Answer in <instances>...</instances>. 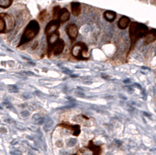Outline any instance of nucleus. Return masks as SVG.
Here are the masks:
<instances>
[{
	"mask_svg": "<svg viewBox=\"0 0 156 155\" xmlns=\"http://www.w3.org/2000/svg\"><path fill=\"white\" fill-rule=\"evenodd\" d=\"M45 15H46V10H45V9H44V10H42L41 12H40V14H39V16H38L40 20L43 21L44 19V17H45Z\"/></svg>",
	"mask_w": 156,
	"mask_h": 155,
	"instance_id": "a211bd4d",
	"label": "nucleus"
},
{
	"mask_svg": "<svg viewBox=\"0 0 156 155\" xmlns=\"http://www.w3.org/2000/svg\"><path fill=\"white\" fill-rule=\"evenodd\" d=\"M23 73L25 74V75H27V76H34V74L33 73V72H28V71H27V72H26V71H25V72H23Z\"/></svg>",
	"mask_w": 156,
	"mask_h": 155,
	"instance_id": "5701e85b",
	"label": "nucleus"
},
{
	"mask_svg": "<svg viewBox=\"0 0 156 155\" xmlns=\"http://www.w3.org/2000/svg\"><path fill=\"white\" fill-rule=\"evenodd\" d=\"M103 16L108 22H113L115 20V17H116V13L113 11L107 10L104 12Z\"/></svg>",
	"mask_w": 156,
	"mask_h": 155,
	"instance_id": "ddd939ff",
	"label": "nucleus"
},
{
	"mask_svg": "<svg viewBox=\"0 0 156 155\" xmlns=\"http://www.w3.org/2000/svg\"><path fill=\"white\" fill-rule=\"evenodd\" d=\"M72 55L78 59H87L89 57L87 47L82 42L76 43L72 49Z\"/></svg>",
	"mask_w": 156,
	"mask_h": 155,
	"instance_id": "20e7f679",
	"label": "nucleus"
},
{
	"mask_svg": "<svg viewBox=\"0 0 156 155\" xmlns=\"http://www.w3.org/2000/svg\"><path fill=\"white\" fill-rule=\"evenodd\" d=\"M129 81H130V80H129V79H125V80H123V83H127V84H128V83H130V82H129Z\"/></svg>",
	"mask_w": 156,
	"mask_h": 155,
	"instance_id": "393cba45",
	"label": "nucleus"
},
{
	"mask_svg": "<svg viewBox=\"0 0 156 155\" xmlns=\"http://www.w3.org/2000/svg\"><path fill=\"white\" fill-rule=\"evenodd\" d=\"M40 118V115H39L38 114H34V115H33V118H32V119H33V121H34V122H37V120H38V118Z\"/></svg>",
	"mask_w": 156,
	"mask_h": 155,
	"instance_id": "4be33fe9",
	"label": "nucleus"
},
{
	"mask_svg": "<svg viewBox=\"0 0 156 155\" xmlns=\"http://www.w3.org/2000/svg\"><path fill=\"white\" fill-rule=\"evenodd\" d=\"M81 11V7H80V4L79 2H73L71 3V12L72 14L74 16H79Z\"/></svg>",
	"mask_w": 156,
	"mask_h": 155,
	"instance_id": "f8f14e48",
	"label": "nucleus"
},
{
	"mask_svg": "<svg viewBox=\"0 0 156 155\" xmlns=\"http://www.w3.org/2000/svg\"><path fill=\"white\" fill-rule=\"evenodd\" d=\"M71 77H77V75H71Z\"/></svg>",
	"mask_w": 156,
	"mask_h": 155,
	"instance_id": "bb28decb",
	"label": "nucleus"
},
{
	"mask_svg": "<svg viewBox=\"0 0 156 155\" xmlns=\"http://www.w3.org/2000/svg\"><path fill=\"white\" fill-rule=\"evenodd\" d=\"M60 10L61 9L58 5H56L53 8V10H52V18H53V19H58Z\"/></svg>",
	"mask_w": 156,
	"mask_h": 155,
	"instance_id": "dca6fc26",
	"label": "nucleus"
},
{
	"mask_svg": "<svg viewBox=\"0 0 156 155\" xmlns=\"http://www.w3.org/2000/svg\"><path fill=\"white\" fill-rule=\"evenodd\" d=\"M39 30H40V26H39L38 23L36 20H31L24 30L19 46L32 40L38 33Z\"/></svg>",
	"mask_w": 156,
	"mask_h": 155,
	"instance_id": "f03ea898",
	"label": "nucleus"
},
{
	"mask_svg": "<svg viewBox=\"0 0 156 155\" xmlns=\"http://www.w3.org/2000/svg\"><path fill=\"white\" fill-rule=\"evenodd\" d=\"M37 46V41H35V43H34V47H32V49H34V48H35Z\"/></svg>",
	"mask_w": 156,
	"mask_h": 155,
	"instance_id": "a878e982",
	"label": "nucleus"
},
{
	"mask_svg": "<svg viewBox=\"0 0 156 155\" xmlns=\"http://www.w3.org/2000/svg\"><path fill=\"white\" fill-rule=\"evenodd\" d=\"M156 40V29H151L144 37V44H148Z\"/></svg>",
	"mask_w": 156,
	"mask_h": 155,
	"instance_id": "1a4fd4ad",
	"label": "nucleus"
},
{
	"mask_svg": "<svg viewBox=\"0 0 156 155\" xmlns=\"http://www.w3.org/2000/svg\"><path fill=\"white\" fill-rule=\"evenodd\" d=\"M12 0H0V8L7 9L12 5Z\"/></svg>",
	"mask_w": 156,
	"mask_h": 155,
	"instance_id": "2eb2a0df",
	"label": "nucleus"
},
{
	"mask_svg": "<svg viewBox=\"0 0 156 155\" xmlns=\"http://www.w3.org/2000/svg\"><path fill=\"white\" fill-rule=\"evenodd\" d=\"M15 22L10 15L7 13H0V33L9 32L13 28Z\"/></svg>",
	"mask_w": 156,
	"mask_h": 155,
	"instance_id": "7ed1b4c3",
	"label": "nucleus"
},
{
	"mask_svg": "<svg viewBox=\"0 0 156 155\" xmlns=\"http://www.w3.org/2000/svg\"><path fill=\"white\" fill-rule=\"evenodd\" d=\"M62 72H63L64 73H69V74H70L71 72H72V71H70V70H68L67 69H64L63 70H62Z\"/></svg>",
	"mask_w": 156,
	"mask_h": 155,
	"instance_id": "b1692460",
	"label": "nucleus"
},
{
	"mask_svg": "<svg viewBox=\"0 0 156 155\" xmlns=\"http://www.w3.org/2000/svg\"><path fill=\"white\" fill-rule=\"evenodd\" d=\"M59 25H60V22L58 21V19H52L51 21H50L47 24L45 30H44L46 36H49L57 32V30L59 27Z\"/></svg>",
	"mask_w": 156,
	"mask_h": 155,
	"instance_id": "423d86ee",
	"label": "nucleus"
},
{
	"mask_svg": "<svg viewBox=\"0 0 156 155\" xmlns=\"http://www.w3.org/2000/svg\"><path fill=\"white\" fill-rule=\"evenodd\" d=\"M61 126H63V127H66L67 129H71L72 132H73V134L74 136H78L79 134H80V125H60Z\"/></svg>",
	"mask_w": 156,
	"mask_h": 155,
	"instance_id": "4468645a",
	"label": "nucleus"
},
{
	"mask_svg": "<svg viewBox=\"0 0 156 155\" xmlns=\"http://www.w3.org/2000/svg\"><path fill=\"white\" fill-rule=\"evenodd\" d=\"M44 121H45V119L44 118H39L38 120L36 122V123L38 124V125H42L44 122Z\"/></svg>",
	"mask_w": 156,
	"mask_h": 155,
	"instance_id": "6ab92c4d",
	"label": "nucleus"
},
{
	"mask_svg": "<svg viewBox=\"0 0 156 155\" xmlns=\"http://www.w3.org/2000/svg\"><path fill=\"white\" fill-rule=\"evenodd\" d=\"M23 117H27L29 116V114H30V112L28 111H23L20 114Z\"/></svg>",
	"mask_w": 156,
	"mask_h": 155,
	"instance_id": "aec40b11",
	"label": "nucleus"
},
{
	"mask_svg": "<svg viewBox=\"0 0 156 155\" xmlns=\"http://www.w3.org/2000/svg\"><path fill=\"white\" fill-rule=\"evenodd\" d=\"M65 47V43L62 39L58 38L56 41H55V44L52 46V52L55 55H58L59 54L62 53V51H63V48Z\"/></svg>",
	"mask_w": 156,
	"mask_h": 155,
	"instance_id": "0eeeda50",
	"label": "nucleus"
},
{
	"mask_svg": "<svg viewBox=\"0 0 156 155\" xmlns=\"http://www.w3.org/2000/svg\"><path fill=\"white\" fill-rule=\"evenodd\" d=\"M76 143V139H70V140L69 141V146H73Z\"/></svg>",
	"mask_w": 156,
	"mask_h": 155,
	"instance_id": "412c9836",
	"label": "nucleus"
},
{
	"mask_svg": "<svg viewBox=\"0 0 156 155\" xmlns=\"http://www.w3.org/2000/svg\"><path fill=\"white\" fill-rule=\"evenodd\" d=\"M148 28L143 23L133 22L129 26V37L131 39V48L133 47L135 43L141 37H144L148 33Z\"/></svg>",
	"mask_w": 156,
	"mask_h": 155,
	"instance_id": "f257e3e1",
	"label": "nucleus"
},
{
	"mask_svg": "<svg viewBox=\"0 0 156 155\" xmlns=\"http://www.w3.org/2000/svg\"><path fill=\"white\" fill-rule=\"evenodd\" d=\"M44 122H45V124H44V129L45 130V132H48V131H49L51 129L52 125H53V122L50 118H48V120H45Z\"/></svg>",
	"mask_w": 156,
	"mask_h": 155,
	"instance_id": "f3484780",
	"label": "nucleus"
},
{
	"mask_svg": "<svg viewBox=\"0 0 156 155\" xmlns=\"http://www.w3.org/2000/svg\"><path fill=\"white\" fill-rule=\"evenodd\" d=\"M101 153V146H97L93 143V140H90L88 146L80 148L75 154L73 155H100Z\"/></svg>",
	"mask_w": 156,
	"mask_h": 155,
	"instance_id": "39448f33",
	"label": "nucleus"
},
{
	"mask_svg": "<svg viewBox=\"0 0 156 155\" xmlns=\"http://www.w3.org/2000/svg\"><path fill=\"white\" fill-rule=\"evenodd\" d=\"M129 23H130V19L127 16H123L119 19V22H118V26L122 30H124L129 26Z\"/></svg>",
	"mask_w": 156,
	"mask_h": 155,
	"instance_id": "9b49d317",
	"label": "nucleus"
},
{
	"mask_svg": "<svg viewBox=\"0 0 156 155\" xmlns=\"http://www.w3.org/2000/svg\"><path fill=\"white\" fill-rule=\"evenodd\" d=\"M69 16H70V13L66 8L61 9L59 16H58V21L60 22V23H65L69 19Z\"/></svg>",
	"mask_w": 156,
	"mask_h": 155,
	"instance_id": "9d476101",
	"label": "nucleus"
},
{
	"mask_svg": "<svg viewBox=\"0 0 156 155\" xmlns=\"http://www.w3.org/2000/svg\"><path fill=\"white\" fill-rule=\"evenodd\" d=\"M66 33H67L68 36L72 41L75 40L78 35V30L77 27H76V25L74 24V23H70V24L67 25V26H66Z\"/></svg>",
	"mask_w": 156,
	"mask_h": 155,
	"instance_id": "6e6552de",
	"label": "nucleus"
}]
</instances>
